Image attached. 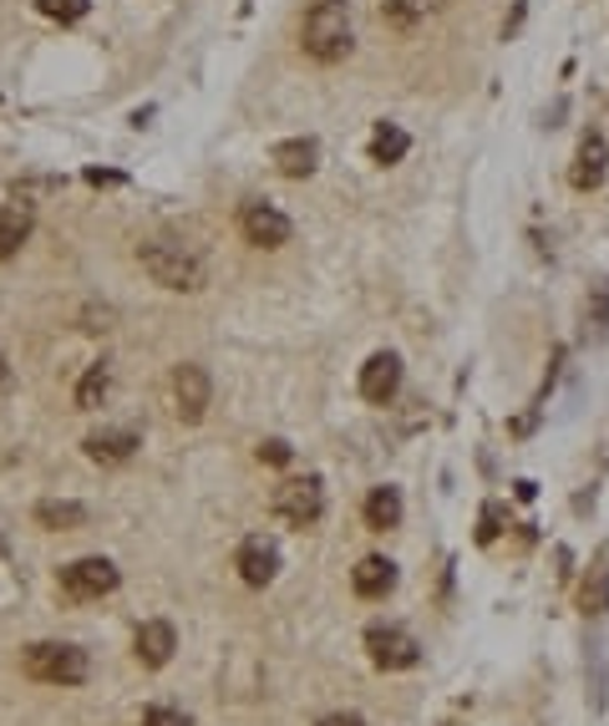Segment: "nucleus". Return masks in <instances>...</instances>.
Instances as JSON below:
<instances>
[{
  "mask_svg": "<svg viewBox=\"0 0 609 726\" xmlns=\"http://www.w3.org/2000/svg\"><path fill=\"white\" fill-rule=\"evenodd\" d=\"M300 47H305V57L311 61H321V67L346 61L351 47H356L351 0H315L311 11H305V26H300Z\"/></svg>",
  "mask_w": 609,
  "mask_h": 726,
  "instance_id": "obj_1",
  "label": "nucleus"
},
{
  "mask_svg": "<svg viewBox=\"0 0 609 726\" xmlns=\"http://www.w3.org/2000/svg\"><path fill=\"white\" fill-rule=\"evenodd\" d=\"M138 264L148 270L153 285L179 290V295H193V290H203V280H209L199 254L173 244V239H148V244H138Z\"/></svg>",
  "mask_w": 609,
  "mask_h": 726,
  "instance_id": "obj_2",
  "label": "nucleus"
},
{
  "mask_svg": "<svg viewBox=\"0 0 609 726\" xmlns=\"http://www.w3.org/2000/svg\"><path fill=\"white\" fill-rule=\"evenodd\" d=\"M21 670L41 686H82L92 661H87L82 645H57V641H41L21 655Z\"/></svg>",
  "mask_w": 609,
  "mask_h": 726,
  "instance_id": "obj_3",
  "label": "nucleus"
},
{
  "mask_svg": "<svg viewBox=\"0 0 609 726\" xmlns=\"http://www.w3.org/2000/svg\"><path fill=\"white\" fill-rule=\"evenodd\" d=\"M270 508H275V518L280 524H290V528L321 524V513H325L321 477H290V483H280L275 498H270Z\"/></svg>",
  "mask_w": 609,
  "mask_h": 726,
  "instance_id": "obj_4",
  "label": "nucleus"
},
{
  "mask_svg": "<svg viewBox=\"0 0 609 726\" xmlns=\"http://www.w3.org/2000/svg\"><path fill=\"white\" fill-rule=\"evenodd\" d=\"M118 589V564L112 559H77L61 569V595L72 605H87V599H102Z\"/></svg>",
  "mask_w": 609,
  "mask_h": 726,
  "instance_id": "obj_5",
  "label": "nucleus"
},
{
  "mask_svg": "<svg viewBox=\"0 0 609 726\" xmlns=\"http://www.w3.org/2000/svg\"><path fill=\"white\" fill-rule=\"evenodd\" d=\"M366 651H371V666H382V670H412L422 661V645L402 625H371Z\"/></svg>",
  "mask_w": 609,
  "mask_h": 726,
  "instance_id": "obj_6",
  "label": "nucleus"
},
{
  "mask_svg": "<svg viewBox=\"0 0 609 726\" xmlns=\"http://www.w3.org/2000/svg\"><path fill=\"white\" fill-rule=\"evenodd\" d=\"M240 229L250 244H260V250H280V244H290V219L280 214L275 203L264 199H250L240 209Z\"/></svg>",
  "mask_w": 609,
  "mask_h": 726,
  "instance_id": "obj_7",
  "label": "nucleus"
},
{
  "mask_svg": "<svg viewBox=\"0 0 609 726\" xmlns=\"http://www.w3.org/2000/svg\"><path fill=\"white\" fill-rule=\"evenodd\" d=\"M209 396H214L209 371L193 366V361H183V366L173 371V412H179V422H203V412H209Z\"/></svg>",
  "mask_w": 609,
  "mask_h": 726,
  "instance_id": "obj_8",
  "label": "nucleus"
},
{
  "mask_svg": "<svg viewBox=\"0 0 609 726\" xmlns=\"http://www.w3.org/2000/svg\"><path fill=\"white\" fill-rule=\"evenodd\" d=\"M396 386H402V356H396V351H376V356L361 366V396L386 406L396 396Z\"/></svg>",
  "mask_w": 609,
  "mask_h": 726,
  "instance_id": "obj_9",
  "label": "nucleus"
},
{
  "mask_svg": "<svg viewBox=\"0 0 609 726\" xmlns=\"http://www.w3.org/2000/svg\"><path fill=\"white\" fill-rule=\"evenodd\" d=\"M234 569H240L244 584L264 589V584L280 574V548H275V538H244V544H240V559H234Z\"/></svg>",
  "mask_w": 609,
  "mask_h": 726,
  "instance_id": "obj_10",
  "label": "nucleus"
},
{
  "mask_svg": "<svg viewBox=\"0 0 609 726\" xmlns=\"http://www.w3.org/2000/svg\"><path fill=\"white\" fill-rule=\"evenodd\" d=\"M605 168H609V148L599 132H585V143H579V153H574V189L589 193L605 183Z\"/></svg>",
  "mask_w": 609,
  "mask_h": 726,
  "instance_id": "obj_11",
  "label": "nucleus"
},
{
  "mask_svg": "<svg viewBox=\"0 0 609 726\" xmlns=\"http://www.w3.org/2000/svg\"><path fill=\"white\" fill-rule=\"evenodd\" d=\"M31 224H37V214H31L26 199L0 203V260H16V254H21V244L31 239Z\"/></svg>",
  "mask_w": 609,
  "mask_h": 726,
  "instance_id": "obj_12",
  "label": "nucleus"
},
{
  "mask_svg": "<svg viewBox=\"0 0 609 726\" xmlns=\"http://www.w3.org/2000/svg\"><path fill=\"white\" fill-rule=\"evenodd\" d=\"M392 584H396V564L382 559V554H366V559L351 569V589H356L361 599H382L392 595Z\"/></svg>",
  "mask_w": 609,
  "mask_h": 726,
  "instance_id": "obj_13",
  "label": "nucleus"
},
{
  "mask_svg": "<svg viewBox=\"0 0 609 726\" xmlns=\"http://www.w3.org/2000/svg\"><path fill=\"white\" fill-rule=\"evenodd\" d=\"M173 651H179V635H173L168 619H148L143 631H138V661H143V666L163 670L168 661H173Z\"/></svg>",
  "mask_w": 609,
  "mask_h": 726,
  "instance_id": "obj_14",
  "label": "nucleus"
},
{
  "mask_svg": "<svg viewBox=\"0 0 609 726\" xmlns=\"http://www.w3.org/2000/svg\"><path fill=\"white\" fill-rule=\"evenodd\" d=\"M315 163H321V143H315V138H285V143L275 148V168L285 179H311Z\"/></svg>",
  "mask_w": 609,
  "mask_h": 726,
  "instance_id": "obj_15",
  "label": "nucleus"
},
{
  "mask_svg": "<svg viewBox=\"0 0 609 726\" xmlns=\"http://www.w3.org/2000/svg\"><path fill=\"white\" fill-rule=\"evenodd\" d=\"M579 609H585L589 619L609 609V544L595 554V564H589L585 584H579Z\"/></svg>",
  "mask_w": 609,
  "mask_h": 726,
  "instance_id": "obj_16",
  "label": "nucleus"
},
{
  "mask_svg": "<svg viewBox=\"0 0 609 726\" xmlns=\"http://www.w3.org/2000/svg\"><path fill=\"white\" fill-rule=\"evenodd\" d=\"M82 447L92 463H128V457L138 453V437H132V432H92Z\"/></svg>",
  "mask_w": 609,
  "mask_h": 726,
  "instance_id": "obj_17",
  "label": "nucleus"
},
{
  "mask_svg": "<svg viewBox=\"0 0 609 726\" xmlns=\"http://www.w3.org/2000/svg\"><path fill=\"white\" fill-rule=\"evenodd\" d=\"M366 524L376 528V534H386V528L402 524V493H396V488H371V498H366Z\"/></svg>",
  "mask_w": 609,
  "mask_h": 726,
  "instance_id": "obj_18",
  "label": "nucleus"
},
{
  "mask_svg": "<svg viewBox=\"0 0 609 726\" xmlns=\"http://www.w3.org/2000/svg\"><path fill=\"white\" fill-rule=\"evenodd\" d=\"M108 392H112V366L108 361H97V366H87L82 382H77V406H82V412H97V406L108 402Z\"/></svg>",
  "mask_w": 609,
  "mask_h": 726,
  "instance_id": "obj_19",
  "label": "nucleus"
},
{
  "mask_svg": "<svg viewBox=\"0 0 609 726\" xmlns=\"http://www.w3.org/2000/svg\"><path fill=\"white\" fill-rule=\"evenodd\" d=\"M37 524L41 528H82L87 508L72 498H47V503H37Z\"/></svg>",
  "mask_w": 609,
  "mask_h": 726,
  "instance_id": "obj_20",
  "label": "nucleus"
},
{
  "mask_svg": "<svg viewBox=\"0 0 609 726\" xmlns=\"http://www.w3.org/2000/svg\"><path fill=\"white\" fill-rule=\"evenodd\" d=\"M406 148H412V138H406L396 122H382V128L371 132V158H376V163H396Z\"/></svg>",
  "mask_w": 609,
  "mask_h": 726,
  "instance_id": "obj_21",
  "label": "nucleus"
},
{
  "mask_svg": "<svg viewBox=\"0 0 609 726\" xmlns=\"http://www.w3.org/2000/svg\"><path fill=\"white\" fill-rule=\"evenodd\" d=\"M382 16L396 26V31H412V26L427 16V0H382Z\"/></svg>",
  "mask_w": 609,
  "mask_h": 726,
  "instance_id": "obj_22",
  "label": "nucleus"
},
{
  "mask_svg": "<svg viewBox=\"0 0 609 726\" xmlns=\"http://www.w3.org/2000/svg\"><path fill=\"white\" fill-rule=\"evenodd\" d=\"M585 331H589V335H605V331H609V280H599L595 295H589V305H585Z\"/></svg>",
  "mask_w": 609,
  "mask_h": 726,
  "instance_id": "obj_23",
  "label": "nucleus"
},
{
  "mask_svg": "<svg viewBox=\"0 0 609 726\" xmlns=\"http://www.w3.org/2000/svg\"><path fill=\"white\" fill-rule=\"evenodd\" d=\"M37 11L47 16V21H82V16L92 11V0H37Z\"/></svg>",
  "mask_w": 609,
  "mask_h": 726,
  "instance_id": "obj_24",
  "label": "nucleus"
},
{
  "mask_svg": "<svg viewBox=\"0 0 609 726\" xmlns=\"http://www.w3.org/2000/svg\"><path fill=\"white\" fill-rule=\"evenodd\" d=\"M143 726H189V716L173 712V706H153V712L143 716Z\"/></svg>",
  "mask_w": 609,
  "mask_h": 726,
  "instance_id": "obj_25",
  "label": "nucleus"
},
{
  "mask_svg": "<svg viewBox=\"0 0 609 726\" xmlns=\"http://www.w3.org/2000/svg\"><path fill=\"white\" fill-rule=\"evenodd\" d=\"M260 457H264V463H290V442H264V447H260Z\"/></svg>",
  "mask_w": 609,
  "mask_h": 726,
  "instance_id": "obj_26",
  "label": "nucleus"
},
{
  "mask_svg": "<svg viewBox=\"0 0 609 726\" xmlns=\"http://www.w3.org/2000/svg\"><path fill=\"white\" fill-rule=\"evenodd\" d=\"M321 726H366V722H361L356 712H335V716H325Z\"/></svg>",
  "mask_w": 609,
  "mask_h": 726,
  "instance_id": "obj_27",
  "label": "nucleus"
},
{
  "mask_svg": "<svg viewBox=\"0 0 609 726\" xmlns=\"http://www.w3.org/2000/svg\"><path fill=\"white\" fill-rule=\"evenodd\" d=\"M6 392H11V361L0 356V396H6Z\"/></svg>",
  "mask_w": 609,
  "mask_h": 726,
  "instance_id": "obj_28",
  "label": "nucleus"
},
{
  "mask_svg": "<svg viewBox=\"0 0 609 726\" xmlns=\"http://www.w3.org/2000/svg\"><path fill=\"white\" fill-rule=\"evenodd\" d=\"M0 554H6V538H0Z\"/></svg>",
  "mask_w": 609,
  "mask_h": 726,
  "instance_id": "obj_29",
  "label": "nucleus"
}]
</instances>
